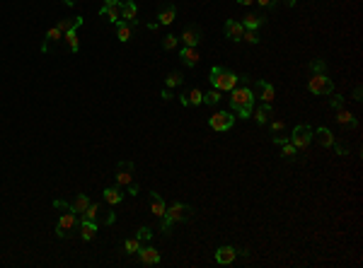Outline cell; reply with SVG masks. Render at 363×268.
Returning <instances> with one entry per match:
<instances>
[{
  "mask_svg": "<svg viewBox=\"0 0 363 268\" xmlns=\"http://www.w3.org/2000/svg\"><path fill=\"white\" fill-rule=\"evenodd\" d=\"M336 121L341 123V126H358V121H356V116L351 114V111H346V109H336Z\"/></svg>",
  "mask_w": 363,
  "mask_h": 268,
  "instance_id": "27",
  "label": "cell"
},
{
  "mask_svg": "<svg viewBox=\"0 0 363 268\" xmlns=\"http://www.w3.org/2000/svg\"><path fill=\"white\" fill-rule=\"evenodd\" d=\"M341 104H344V97L341 94H332V109H341Z\"/></svg>",
  "mask_w": 363,
  "mask_h": 268,
  "instance_id": "41",
  "label": "cell"
},
{
  "mask_svg": "<svg viewBox=\"0 0 363 268\" xmlns=\"http://www.w3.org/2000/svg\"><path fill=\"white\" fill-rule=\"evenodd\" d=\"M235 256H238V249H233V246H221V249L216 251V261H218L221 266H228V263L235 261Z\"/></svg>",
  "mask_w": 363,
  "mask_h": 268,
  "instance_id": "19",
  "label": "cell"
},
{
  "mask_svg": "<svg viewBox=\"0 0 363 268\" xmlns=\"http://www.w3.org/2000/svg\"><path fill=\"white\" fill-rule=\"evenodd\" d=\"M179 58H182V63L189 66V68H194L196 63H199V54H196L194 46H184V49L179 51Z\"/></svg>",
  "mask_w": 363,
  "mask_h": 268,
  "instance_id": "22",
  "label": "cell"
},
{
  "mask_svg": "<svg viewBox=\"0 0 363 268\" xmlns=\"http://www.w3.org/2000/svg\"><path fill=\"white\" fill-rule=\"evenodd\" d=\"M240 5H252V3H254V0H238Z\"/></svg>",
  "mask_w": 363,
  "mask_h": 268,
  "instance_id": "49",
  "label": "cell"
},
{
  "mask_svg": "<svg viewBox=\"0 0 363 268\" xmlns=\"http://www.w3.org/2000/svg\"><path fill=\"white\" fill-rule=\"evenodd\" d=\"M157 20H160V25H165V27H167V25H172V22H174V20H177V8H174V5H162V8H160V13H157Z\"/></svg>",
  "mask_w": 363,
  "mask_h": 268,
  "instance_id": "18",
  "label": "cell"
},
{
  "mask_svg": "<svg viewBox=\"0 0 363 268\" xmlns=\"http://www.w3.org/2000/svg\"><path fill=\"white\" fill-rule=\"evenodd\" d=\"M150 237H153V229H150V227H140L138 232H136V239H138V241H148Z\"/></svg>",
  "mask_w": 363,
  "mask_h": 268,
  "instance_id": "37",
  "label": "cell"
},
{
  "mask_svg": "<svg viewBox=\"0 0 363 268\" xmlns=\"http://www.w3.org/2000/svg\"><path fill=\"white\" fill-rule=\"evenodd\" d=\"M242 41H247V44H259V37H257V32H252V29H245V34H242Z\"/></svg>",
  "mask_w": 363,
  "mask_h": 268,
  "instance_id": "38",
  "label": "cell"
},
{
  "mask_svg": "<svg viewBox=\"0 0 363 268\" xmlns=\"http://www.w3.org/2000/svg\"><path fill=\"white\" fill-rule=\"evenodd\" d=\"M102 213H104V208H102L99 203H90V205H87V210H85L80 217H83V220H92V222H99Z\"/></svg>",
  "mask_w": 363,
  "mask_h": 268,
  "instance_id": "25",
  "label": "cell"
},
{
  "mask_svg": "<svg viewBox=\"0 0 363 268\" xmlns=\"http://www.w3.org/2000/svg\"><path fill=\"white\" fill-rule=\"evenodd\" d=\"M230 109L238 114L240 119H250L252 116V109H254V92H252L250 85H242V87H235L230 90Z\"/></svg>",
  "mask_w": 363,
  "mask_h": 268,
  "instance_id": "1",
  "label": "cell"
},
{
  "mask_svg": "<svg viewBox=\"0 0 363 268\" xmlns=\"http://www.w3.org/2000/svg\"><path fill=\"white\" fill-rule=\"evenodd\" d=\"M133 29H136V22H126V20H119L116 22V39L126 44V41H131V34H133Z\"/></svg>",
  "mask_w": 363,
  "mask_h": 268,
  "instance_id": "13",
  "label": "cell"
},
{
  "mask_svg": "<svg viewBox=\"0 0 363 268\" xmlns=\"http://www.w3.org/2000/svg\"><path fill=\"white\" fill-rule=\"evenodd\" d=\"M165 201H162V196L160 193H155V191H150V210H153L155 217H162L165 215Z\"/></svg>",
  "mask_w": 363,
  "mask_h": 268,
  "instance_id": "23",
  "label": "cell"
},
{
  "mask_svg": "<svg viewBox=\"0 0 363 268\" xmlns=\"http://www.w3.org/2000/svg\"><path fill=\"white\" fill-rule=\"evenodd\" d=\"M225 37L230 41H242V34H245V27H242V22H235V20H228L225 22Z\"/></svg>",
  "mask_w": 363,
  "mask_h": 268,
  "instance_id": "12",
  "label": "cell"
},
{
  "mask_svg": "<svg viewBox=\"0 0 363 268\" xmlns=\"http://www.w3.org/2000/svg\"><path fill=\"white\" fill-rule=\"evenodd\" d=\"M136 15H138V5H136L133 0H121V20H126V22H136V25H138Z\"/></svg>",
  "mask_w": 363,
  "mask_h": 268,
  "instance_id": "16",
  "label": "cell"
},
{
  "mask_svg": "<svg viewBox=\"0 0 363 268\" xmlns=\"http://www.w3.org/2000/svg\"><path fill=\"white\" fill-rule=\"evenodd\" d=\"M218 102H221V90H211V92H204V104L213 107V104H218Z\"/></svg>",
  "mask_w": 363,
  "mask_h": 268,
  "instance_id": "33",
  "label": "cell"
},
{
  "mask_svg": "<svg viewBox=\"0 0 363 268\" xmlns=\"http://www.w3.org/2000/svg\"><path fill=\"white\" fill-rule=\"evenodd\" d=\"M61 39H63V32L58 27H51L46 32V39H44V44H42V51L46 54V51H49V44H51V41H61Z\"/></svg>",
  "mask_w": 363,
  "mask_h": 268,
  "instance_id": "28",
  "label": "cell"
},
{
  "mask_svg": "<svg viewBox=\"0 0 363 268\" xmlns=\"http://www.w3.org/2000/svg\"><path fill=\"white\" fill-rule=\"evenodd\" d=\"M182 99V104H184V107H199V104H204V92H201V90H189V92H184L179 97Z\"/></svg>",
  "mask_w": 363,
  "mask_h": 268,
  "instance_id": "17",
  "label": "cell"
},
{
  "mask_svg": "<svg viewBox=\"0 0 363 268\" xmlns=\"http://www.w3.org/2000/svg\"><path fill=\"white\" fill-rule=\"evenodd\" d=\"M138 261L143 266H157V263H160V251H157L155 246H140Z\"/></svg>",
  "mask_w": 363,
  "mask_h": 268,
  "instance_id": "11",
  "label": "cell"
},
{
  "mask_svg": "<svg viewBox=\"0 0 363 268\" xmlns=\"http://www.w3.org/2000/svg\"><path fill=\"white\" fill-rule=\"evenodd\" d=\"M160 97H162V99H165V102H169V99H172V90H162V94H160Z\"/></svg>",
  "mask_w": 363,
  "mask_h": 268,
  "instance_id": "44",
  "label": "cell"
},
{
  "mask_svg": "<svg viewBox=\"0 0 363 268\" xmlns=\"http://www.w3.org/2000/svg\"><path fill=\"white\" fill-rule=\"evenodd\" d=\"M307 90L312 94H320V97L322 94H332L334 92V82L327 73H312L310 80H307Z\"/></svg>",
  "mask_w": 363,
  "mask_h": 268,
  "instance_id": "5",
  "label": "cell"
},
{
  "mask_svg": "<svg viewBox=\"0 0 363 268\" xmlns=\"http://www.w3.org/2000/svg\"><path fill=\"white\" fill-rule=\"evenodd\" d=\"M269 116H271V104H262V107L254 111V121H257L259 126H264L266 121H269Z\"/></svg>",
  "mask_w": 363,
  "mask_h": 268,
  "instance_id": "31",
  "label": "cell"
},
{
  "mask_svg": "<svg viewBox=\"0 0 363 268\" xmlns=\"http://www.w3.org/2000/svg\"><path fill=\"white\" fill-rule=\"evenodd\" d=\"M99 15H102V17H107L112 25H116V22L121 20V3H119V5H102Z\"/></svg>",
  "mask_w": 363,
  "mask_h": 268,
  "instance_id": "20",
  "label": "cell"
},
{
  "mask_svg": "<svg viewBox=\"0 0 363 268\" xmlns=\"http://www.w3.org/2000/svg\"><path fill=\"white\" fill-rule=\"evenodd\" d=\"M121 0H104V5H119Z\"/></svg>",
  "mask_w": 363,
  "mask_h": 268,
  "instance_id": "46",
  "label": "cell"
},
{
  "mask_svg": "<svg viewBox=\"0 0 363 268\" xmlns=\"http://www.w3.org/2000/svg\"><path fill=\"white\" fill-rule=\"evenodd\" d=\"M63 39H66V44H68V49L73 51V54H78V51H80V41H78V29H70V32H66V34H63Z\"/></svg>",
  "mask_w": 363,
  "mask_h": 268,
  "instance_id": "29",
  "label": "cell"
},
{
  "mask_svg": "<svg viewBox=\"0 0 363 268\" xmlns=\"http://www.w3.org/2000/svg\"><path fill=\"white\" fill-rule=\"evenodd\" d=\"M102 198H104L107 205H119L124 201V191H121V186H109L102 191Z\"/></svg>",
  "mask_w": 363,
  "mask_h": 268,
  "instance_id": "14",
  "label": "cell"
},
{
  "mask_svg": "<svg viewBox=\"0 0 363 268\" xmlns=\"http://www.w3.org/2000/svg\"><path fill=\"white\" fill-rule=\"evenodd\" d=\"M201 37H204V32H201V27L199 25H187V27L182 29L179 34V41H184V46H199V41H201Z\"/></svg>",
  "mask_w": 363,
  "mask_h": 268,
  "instance_id": "9",
  "label": "cell"
},
{
  "mask_svg": "<svg viewBox=\"0 0 363 268\" xmlns=\"http://www.w3.org/2000/svg\"><path fill=\"white\" fill-rule=\"evenodd\" d=\"M233 123H235V116H233L230 111H216L213 116H209V126L213 128V131H218V133L230 131Z\"/></svg>",
  "mask_w": 363,
  "mask_h": 268,
  "instance_id": "8",
  "label": "cell"
},
{
  "mask_svg": "<svg viewBox=\"0 0 363 268\" xmlns=\"http://www.w3.org/2000/svg\"><path fill=\"white\" fill-rule=\"evenodd\" d=\"M310 70H312V73H327V63H324L322 58H315V61L310 63Z\"/></svg>",
  "mask_w": 363,
  "mask_h": 268,
  "instance_id": "36",
  "label": "cell"
},
{
  "mask_svg": "<svg viewBox=\"0 0 363 268\" xmlns=\"http://www.w3.org/2000/svg\"><path fill=\"white\" fill-rule=\"evenodd\" d=\"M264 22H266L264 13H250V15H245V17H242V27L252 29V32H257V29L262 27Z\"/></svg>",
  "mask_w": 363,
  "mask_h": 268,
  "instance_id": "15",
  "label": "cell"
},
{
  "mask_svg": "<svg viewBox=\"0 0 363 268\" xmlns=\"http://www.w3.org/2000/svg\"><path fill=\"white\" fill-rule=\"evenodd\" d=\"M114 179H116V186H131L133 181H136V164L133 162H116V174H114Z\"/></svg>",
  "mask_w": 363,
  "mask_h": 268,
  "instance_id": "7",
  "label": "cell"
},
{
  "mask_svg": "<svg viewBox=\"0 0 363 268\" xmlns=\"http://www.w3.org/2000/svg\"><path fill=\"white\" fill-rule=\"evenodd\" d=\"M283 3H286L288 8H295V3H298V0H283Z\"/></svg>",
  "mask_w": 363,
  "mask_h": 268,
  "instance_id": "47",
  "label": "cell"
},
{
  "mask_svg": "<svg viewBox=\"0 0 363 268\" xmlns=\"http://www.w3.org/2000/svg\"><path fill=\"white\" fill-rule=\"evenodd\" d=\"M126 188H128V193H131V196H138V191H140V188H138V184H136V181H133L131 186H126Z\"/></svg>",
  "mask_w": 363,
  "mask_h": 268,
  "instance_id": "43",
  "label": "cell"
},
{
  "mask_svg": "<svg viewBox=\"0 0 363 268\" xmlns=\"http://www.w3.org/2000/svg\"><path fill=\"white\" fill-rule=\"evenodd\" d=\"M177 44H179V37L167 34V37L162 39V49H165V51H174V49H177Z\"/></svg>",
  "mask_w": 363,
  "mask_h": 268,
  "instance_id": "35",
  "label": "cell"
},
{
  "mask_svg": "<svg viewBox=\"0 0 363 268\" xmlns=\"http://www.w3.org/2000/svg\"><path fill=\"white\" fill-rule=\"evenodd\" d=\"M83 22H85V20L80 17V15H78V17H68V20H58L56 27L61 29L63 34H66V32H70V29H78L80 25H83Z\"/></svg>",
  "mask_w": 363,
  "mask_h": 268,
  "instance_id": "26",
  "label": "cell"
},
{
  "mask_svg": "<svg viewBox=\"0 0 363 268\" xmlns=\"http://www.w3.org/2000/svg\"><path fill=\"white\" fill-rule=\"evenodd\" d=\"M254 3H259L262 8H274V5H276L279 0H254Z\"/></svg>",
  "mask_w": 363,
  "mask_h": 268,
  "instance_id": "42",
  "label": "cell"
},
{
  "mask_svg": "<svg viewBox=\"0 0 363 268\" xmlns=\"http://www.w3.org/2000/svg\"><path fill=\"white\" fill-rule=\"evenodd\" d=\"M312 138H315V131H312L307 123H298L293 128V133H291V143L295 145V150H305V148H310Z\"/></svg>",
  "mask_w": 363,
  "mask_h": 268,
  "instance_id": "6",
  "label": "cell"
},
{
  "mask_svg": "<svg viewBox=\"0 0 363 268\" xmlns=\"http://www.w3.org/2000/svg\"><path fill=\"white\" fill-rule=\"evenodd\" d=\"M80 237L85 241H92L97 237V222H92V220H80Z\"/></svg>",
  "mask_w": 363,
  "mask_h": 268,
  "instance_id": "21",
  "label": "cell"
},
{
  "mask_svg": "<svg viewBox=\"0 0 363 268\" xmlns=\"http://www.w3.org/2000/svg\"><path fill=\"white\" fill-rule=\"evenodd\" d=\"M54 208L61 210V215H58V225H56V234L61 239H66L70 232L78 227V213L73 210V205H68V203L61 201V198L54 201Z\"/></svg>",
  "mask_w": 363,
  "mask_h": 268,
  "instance_id": "2",
  "label": "cell"
},
{
  "mask_svg": "<svg viewBox=\"0 0 363 268\" xmlns=\"http://www.w3.org/2000/svg\"><path fill=\"white\" fill-rule=\"evenodd\" d=\"M315 138H317V143H320L322 148H332V143H334V133L329 128H324V126L315 131Z\"/></svg>",
  "mask_w": 363,
  "mask_h": 268,
  "instance_id": "24",
  "label": "cell"
},
{
  "mask_svg": "<svg viewBox=\"0 0 363 268\" xmlns=\"http://www.w3.org/2000/svg\"><path fill=\"white\" fill-rule=\"evenodd\" d=\"M283 128H286V123H283V121H281V119L271 121V133H274V135H279L281 131H283Z\"/></svg>",
  "mask_w": 363,
  "mask_h": 268,
  "instance_id": "39",
  "label": "cell"
},
{
  "mask_svg": "<svg viewBox=\"0 0 363 268\" xmlns=\"http://www.w3.org/2000/svg\"><path fill=\"white\" fill-rule=\"evenodd\" d=\"M165 82H167V87H169V90H172V87H179L182 82H184V75L174 70V73H169L167 78H165Z\"/></svg>",
  "mask_w": 363,
  "mask_h": 268,
  "instance_id": "32",
  "label": "cell"
},
{
  "mask_svg": "<svg viewBox=\"0 0 363 268\" xmlns=\"http://www.w3.org/2000/svg\"><path fill=\"white\" fill-rule=\"evenodd\" d=\"M63 5H68V8H73V5H75V0H63Z\"/></svg>",
  "mask_w": 363,
  "mask_h": 268,
  "instance_id": "48",
  "label": "cell"
},
{
  "mask_svg": "<svg viewBox=\"0 0 363 268\" xmlns=\"http://www.w3.org/2000/svg\"><path fill=\"white\" fill-rule=\"evenodd\" d=\"M194 213V208L192 205H187V203H172L169 208H165V215H162V227L160 232L162 234H169V229L174 222H184L189 215Z\"/></svg>",
  "mask_w": 363,
  "mask_h": 268,
  "instance_id": "4",
  "label": "cell"
},
{
  "mask_svg": "<svg viewBox=\"0 0 363 268\" xmlns=\"http://www.w3.org/2000/svg\"><path fill=\"white\" fill-rule=\"evenodd\" d=\"M252 92H254V97H259L264 104H271V102H274V87H271V82L257 80L252 85Z\"/></svg>",
  "mask_w": 363,
  "mask_h": 268,
  "instance_id": "10",
  "label": "cell"
},
{
  "mask_svg": "<svg viewBox=\"0 0 363 268\" xmlns=\"http://www.w3.org/2000/svg\"><path fill=\"white\" fill-rule=\"evenodd\" d=\"M90 196H87V193H78V198H75V203H73V210H75V213L78 215H83L85 210H87V205H90Z\"/></svg>",
  "mask_w": 363,
  "mask_h": 268,
  "instance_id": "30",
  "label": "cell"
},
{
  "mask_svg": "<svg viewBox=\"0 0 363 268\" xmlns=\"http://www.w3.org/2000/svg\"><path fill=\"white\" fill-rule=\"evenodd\" d=\"M209 80L213 85V90H221V92H230L238 87V75L233 70H228L223 66H213L209 73Z\"/></svg>",
  "mask_w": 363,
  "mask_h": 268,
  "instance_id": "3",
  "label": "cell"
},
{
  "mask_svg": "<svg viewBox=\"0 0 363 268\" xmlns=\"http://www.w3.org/2000/svg\"><path fill=\"white\" fill-rule=\"evenodd\" d=\"M138 249H140V241L136 239V237H131V239L124 241V251H126V254H138Z\"/></svg>",
  "mask_w": 363,
  "mask_h": 268,
  "instance_id": "34",
  "label": "cell"
},
{
  "mask_svg": "<svg viewBox=\"0 0 363 268\" xmlns=\"http://www.w3.org/2000/svg\"><path fill=\"white\" fill-rule=\"evenodd\" d=\"M361 94H363V90H361V87H356V90H353V99H356V102H361V99H363Z\"/></svg>",
  "mask_w": 363,
  "mask_h": 268,
  "instance_id": "45",
  "label": "cell"
},
{
  "mask_svg": "<svg viewBox=\"0 0 363 268\" xmlns=\"http://www.w3.org/2000/svg\"><path fill=\"white\" fill-rule=\"evenodd\" d=\"M332 148H334L336 152H339V155H349V148H346V145H344L341 140H336V138H334V143H332Z\"/></svg>",
  "mask_w": 363,
  "mask_h": 268,
  "instance_id": "40",
  "label": "cell"
}]
</instances>
